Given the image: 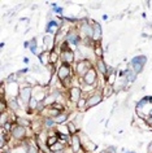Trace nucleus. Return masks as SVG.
I'll return each instance as SVG.
<instances>
[{"instance_id": "nucleus-15", "label": "nucleus", "mask_w": 152, "mask_h": 153, "mask_svg": "<svg viewBox=\"0 0 152 153\" xmlns=\"http://www.w3.org/2000/svg\"><path fill=\"white\" fill-rule=\"evenodd\" d=\"M100 34H101V30H100V26L98 24H94V39H99L100 38Z\"/></svg>"}, {"instance_id": "nucleus-14", "label": "nucleus", "mask_w": 152, "mask_h": 153, "mask_svg": "<svg viewBox=\"0 0 152 153\" xmlns=\"http://www.w3.org/2000/svg\"><path fill=\"white\" fill-rule=\"evenodd\" d=\"M98 69H99V71H100L101 74H107V73H108V71H107V70H108L107 66H105V64H104L101 60L98 61Z\"/></svg>"}, {"instance_id": "nucleus-17", "label": "nucleus", "mask_w": 152, "mask_h": 153, "mask_svg": "<svg viewBox=\"0 0 152 153\" xmlns=\"http://www.w3.org/2000/svg\"><path fill=\"white\" fill-rule=\"evenodd\" d=\"M59 59V55L55 51H51V55H49V64H55Z\"/></svg>"}, {"instance_id": "nucleus-10", "label": "nucleus", "mask_w": 152, "mask_h": 153, "mask_svg": "<svg viewBox=\"0 0 152 153\" xmlns=\"http://www.w3.org/2000/svg\"><path fill=\"white\" fill-rule=\"evenodd\" d=\"M79 148H81V143H79V137L77 135H73L72 137V149L74 152H78Z\"/></svg>"}, {"instance_id": "nucleus-24", "label": "nucleus", "mask_w": 152, "mask_h": 153, "mask_svg": "<svg viewBox=\"0 0 152 153\" xmlns=\"http://www.w3.org/2000/svg\"><path fill=\"white\" fill-rule=\"evenodd\" d=\"M9 104H10V108H12V109H17L18 104H17V101H16V100H12V101H9Z\"/></svg>"}, {"instance_id": "nucleus-27", "label": "nucleus", "mask_w": 152, "mask_h": 153, "mask_svg": "<svg viewBox=\"0 0 152 153\" xmlns=\"http://www.w3.org/2000/svg\"><path fill=\"white\" fill-rule=\"evenodd\" d=\"M7 123V113H3V116H1V125L4 126Z\"/></svg>"}, {"instance_id": "nucleus-12", "label": "nucleus", "mask_w": 152, "mask_h": 153, "mask_svg": "<svg viewBox=\"0 0 152 153\" xmlns=\"http://www.w3.org/2000/svg\"><path fill=\"white\" fill-rule=\"evenodd\" d=\"M81 90L79 88H72L70 90V96L74 101H79V96H81Z\"/></svg>"}, {"instance_id": "nucleus-26", "label": "nucleus", "mask_w": 152, "mask_h": 153, "mask_svg": "<svg viewBox=\"0 0 152 153\" xmlns=\"http://www.w3.org/2000/svg\"><path fill=\"white\" fill-rule=\"evenodd\" d=\"M105 92H104V96H109V95H111V91H112V87L109 86V87H107V88L104 90Z\"/></svg>"}, {"instance_id": "nucleus-4", "label": "nucleus", "mask_w": 152, "mask_h": 153, "mask_svg": "<svg viewBox=\"0 0 152 153\" xmlns=\"http://www.w3.org/2000/svg\"><path fill=\"white\" fill-rule=\"evenodd\" d=\"M61 59H63L64 62H65V65H68V64H72V62H73L74 55H73V52H72L70 49H68V51H63Z\"/></svg>"}, {"instance_id": "nucleus-25", "label": "nucleus", "mask_w": 152, "mask_h": 153, "mask_svg": "<svg viewBox=\"0 0 152 153\" xmlns=\"http://www.w3.org/2000/svg\"><path fill=\"white\" fill-rule=\"evenodd\" d=\"M85 105H87L86 100H82V99H81V100L78 101V108H79V109H82V106H85Z\"/></svg>"}, {"instance_id": "nucleus-19", "label": "nucleus", "mask_w": 152, "mask_h": 153, "mask_svg": "<svg viewBox=\"0 0 152 153\" xmlns=\"http://www.w3.org/2000/svg\"><path fill=\"white\" fill-rule=\"evenodd\" d=\"M66 117H68V116H66V114H59V116H57V117H56V118H55V120H54V121L56 122V123H63V122H64V121H65V120H66Z\"/></svg>"}, {"instance_id": "nucleus-5", "label": "nucleus", "mask_w": 152, "mask_h": 153, "mask_svg": "<svg viewBox=\"0 0 152 153\" xmlns=\"http://www.w3.org/2000/svg\"><path fill=\"white\" fill-rule=\"evenodd\" d=\"M12 134H13V136L16 137V139H22L26 134H25V127L24 126H16L13 130H12Z\"/></svg>"}, {"instance_id": "nucleus-16", "label": "nucleus", "mask_w": 152, "mask_h": 153, "mask_svg": "<svg viewBox=\"0 0 152 153\" xmlns=\"http://www.w3.org/2000/svg\"><path fill=\"white\" fill-rule=\"evenodd\" d=\"M44 44L48 47V51H52V47H54V39H52V36H45L44 38Z\"/></svg>"}, {"instance_id": "nucleus-3", "label": "nucleus", "mask_w": 152, "mask_h": 153, "mask_svg": "<svg viewBox=\"0 0 152 153\" xmlns=\"http://www.w3.org/2000/svg\"><path fill=\"white\" fill-rule=\"evenodd\" d=\"M83 81H85V83H86V85H89V86H91L95 81H96V73H95L94 69L89 70V73L83 76Z\"/></svg>"}, {"instance_id": "nucleus-22", "label": "nucleus", "mask_w": 152, "mask_h": 153, "mask_svg": "<svg viewBox=\"0 0 152 153\" xmlns=\"http://www.w3.org/2000/svg\"><path fill=\"white\" fill-rule=\"evenodd\" d=\"M30 49H31L33 52H35V49H37V40L35 39H33L30 42Z\"/></svg>"}, {"instance_id": "nucleus-21", "label": "nucleus", "mask_w": 152, "mask_h": 153, "mask_svg": "<svg viewBox=\"0 0 152 153\" xmlns=\"http://www.w3.org/2000/svg\"><path fill=\"white\" fill-rule=\"evenodd\" d=\"M68 128H69V131L73 134V135H75V131H77V128H75V126H74L73 122H72V123H68Z\"/></svg>"}, {"instance_id": "nucleus-2", "label": "nucleus", "mask_w": 152, "mask_h": 153, "mask_svg": "<svg viewBox=\"0 0 152 153\" xmlns=\"http://www.w3.org/2000/svg\"><path fill=\"white\" fill-rule=\"evenodd\" d=\"M91 64H90V61H87V60H82V61H79L78 65H77V73L78 74H81L85 76L87 73H89V70H91Z\"/></svg>"}, {"instance_id": "nucleus-11", "label": "nucleus", "mask_w": 152, "mask_h": 153, "mask_svg": "<svg viewBox=\"0 0 152 153\" xmlns=\"http://www.w3.org/2000/svg\"><path fill=\"white\" fill-rule=\"evenodd\" d=\"M47 31H48V33H51V34L57 33V31H59V26H57V24H56L55 21H51V22L48 24V26H47Z\"/></svg>"}, {"instance_id": "nucleus-18", "label": "nucleus", "mask_w": 152, "mask_h": 153, "mask_svg": "<svg viewBox=\"0 0 152 153\" xmlns=\"http://www.w3.org/2000/svg\"><path fill=\"white\" fill-rule=\"evenodd\" d=\"M57 141H59L57 136H52V137L49 136L48 139H47V145H48V147H52V145L56 144V143H57Z\"/></svg>"}, {"instance_id": "nucleus-29", "label": "nucleus", "mask_w": 152, "mask_h": 153, "mask_svg": "<svg viewBox=\"0 0 152 153\" xmlns=\"http://www.w3.org/2000/svg\"><path fill=\"white\" fill-rule=\"evenodd\" d=\"M4 127H5L7 130H10V128H12V126H10V123H9V121H8V122H7V123L4 125Z\"/></svg>"}, {"instance_id": "nucleus-23", "label": "nucleus", "mask_w": 152, "mask_h": 153, "mask_svg": "<svg viewBox=\"0 0 152 153\" xmlns=\"http://www.w3.org/2000/svg\"><path fill=\"white\" fill-rule=\"evenodd\" d=\"M95 53H96V56H99V57L103 56V51H101L100 47H96V48H95Z\"/></svg>"}, {"instance_id": "nucleus-20", "label": "nucleus", "mask_w": 152, "mask_h": 153, "mask_svg": "<svg viewBox=\"0 0 152 153\" xmlns=\"http://www.w3.org/2000/svg\"><path fill=\"white\" fill-rule=\"evenodd\" d=\"M17 123L20 126H30V122L24 120V118H17Z\"/></svg>"}, {"instance_id": "nucleus-32", "label": "nucleus", "mask_w": 152, "mask_h": 153, "mask_svg": "<svg viewBox=\"0 0 152 153\" xmlns=\"http://www.w3.org/2000/svg\"><path fill=\"white\" fill-rule=\"evenodd\" d=\"M109 152H115V148H109Z\"/></svg>"}, {"instance_id": "nucleus-30", "label": "nucleus", "mask_w": 152, "mask_h": 153, "mask_svg": "<svg viewBox=\"0 0 152 153\" xmlns=\"http://www.w3.org/2000/svg\"><path fill=\"white\" fill-rule=\"evenodd\" d=\"M109 83H112V82H115V75H111L109 76V81H108Z\"/></svg>"}, {"instance_id": "nucleus-7", "label": "nucleus", "mask_w": 152, "mask_h": 153, "mask_svg": "<svg viewBox=\"0 0 152 153\" xmlns=\"http://www.w3.org/2000/svg\"><path fill=\"white\" fill-rule=\"evenodd\" d=\"M30 96H31V88H24L20 92V100L24 102H29Z\"/></svg>"}, {"instance_id": "nucleus-8", "label": "nucleus", "mask_w": 152, "mask_h": 153, "mask_svg": "<svg viewBox=\"0 0 152 153\" xmlns=\"http://www.w3.org/2000/svg\"><path fill=\"white\" fill-rule=\"evenodd\" d=\"M101 101V96L100 95H94V96H91L89 100H87V108H91V106H95V105H98L99 102Z\"/></svg>"}, {"instance_id": "nucleus-31", "label": "nucleus", "mask_w": 152, "mask_h": 153, "mask_svg": "<svg viewBox=\"0 0 152 153\" xmlns=\"http://www.w3.org/2000/svg\"><path fill=\"white\" fill-rule=\"evenodd\" d=\"M148 153H152V141L150 143V145H148Z\"/></svg>"}, {"instance_id": "nucleus-13", "label": "nucleus", "mask_w": 152, "mask_h": 153, "mask_svg": "<svg viewBox=\"0 0 152 153\" xmlns=\"http://www.w3.org/2000/svg\"><path fill=\"white\" fill-rule=\"evenodd\" d=\"M49 55H51V51H47V52L42 53V55L39 56V59L42 60V62H43L44 65H47L49 62Z\"/></svg>"}, {"instance_id": "nucleus-28", "label": "nucleus", "mask_w": 152, "mask_h": 153, "mask_svg": "<svg viewBox=\"0 0 152 153\" xmlns=\"http://www.w3.org/2000/svg\"><path fill=\"white\" fill-rule=\"evenodd\" d=\"M147 123H148V125H150L151 127H152V116H150V117L147 118Z\"/></svg>"}, {"instance_id": "nucleus-6", "label": "nucleus", "mask_w": 152, "mask_h": 153, "mask_svg": "<svg viewBox=\"0 0 152 153\" xmlns=\"http://www.w3.org/2000/svg\"><path fill=\"white\" fill-rule=\"evenodd\" d=\"M69 75H70L69 66H68V65H63V66L59 69V78L64 81V79H66Z\"/></svg>"}, {"instance_id": "nucleus-1", "label": "nucleus", "mask_w": 152, "mask_h": 153, "mask_svg": "<svg viewBox=\"0 0 152 153\" xmlns=\"http://www.w3.org/2000/svg\"><path fill=\"white\" fill-rule=\"evenodd\" d=\"M146 61H147L146 56H136V57H134L133 61H131L134 73H140V71H142V69L144 66V64H146Z\"/></svg>"}, {"instance_id": "nucleus-9", "label": "nucleus", "mask_w": 152, "mask_h": 153, "mask_svg": "<svg viewBox=\"0 0 152 153\" xmlns=\"http://www.w3.org/2000/svg\"><path fill=\"white\" fill-rule=\"evenodd\" d=\"M66 40H68V43H70V44H77V43H79V36L75 33H69L66 36Z\"/></svg>"}]
</instances>
